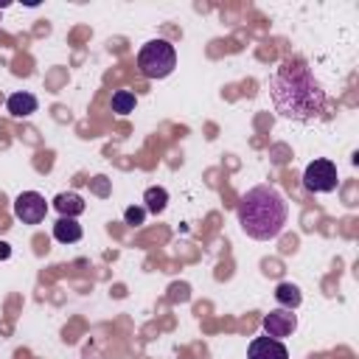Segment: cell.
I'll list each match as a JSON object with an SVG mask.
<instances>
[{"instance_id":"obj_1","label":"cell","mask_w":359,"mask_h":359,"mask_svg":"<svg viewBox=\"0 0 359 359\" xmlns=\"http://www.w3.org/2000/svg\"><path fill=\"white\" fill-rule=\"evenodd\" d=\"M269 98L280 118L311 123L325 112V90L303 59H283L269 76Z\"/></svg>"},{"instance_id":"obj_2","label":"cell","mask_w":359,"mask_h":359,"mask_svg":"<svg viewBox=\"0 0 359 359\" xmlns=\"http://www.w3.org/2000/svg\"><path fill=\"white\" fill-rule=\"evenodd\" d=\"M236 219H238V227L250 238L269 241V238L280 236V230L286 227L289 205H286V199L278 188L255 185L241 196V202L236 208Z\"/></svg>"},{"instance_id":"obj_3","label":"cell","mask_w":359,"mask_h":359,"mask_svg":"<svg viewBox=\"0 0 359 359\" xmlns=\"http://www.w3.org/2000/svg\"><path fill=\"white\" fill-rule=\"evenodd\" d=\"M177 67V50L168 39H149L137 53V70L146 79H165Z\"/></svg>"},{"instance_id":"obj_4","label":"cell","mask_w":359,"mask_h":359,"mask_svg":"<svg viewBox=\"0 0 359 359\" xmlns=\"http://www.w3.org/2000/svg\"><path fill=\"white\" fill-rule=\"evenodd\" d=\"M337 182H339V177H337V165L331 160H314L303 171V185L311 194H328L337 188Z\"/></svg>"},{"instance_id":"obj_5","label":"cell","mask_w":359,"mask_h":359,"mask_svg":"<svg viewBox=\"0 0 359 359\" xmlns=\"http://www.w3.org/2000/svg\"><path fill=\"white\" fill-rule=\"evenodd\" d=\"M48 213V202L42 194L36 191H22L17 199H14V216L22 222V224H39Z\"/></svg>"},{"instance_id":"obj_6","label":"cell","mask_w":359,"mask_h":359,"mask_svg":"<svg viewBox=\"0 0 359 359\" xmlns=\"http://www.w3.org/2000/svg\"><path fill=\"white\" fill-rule=\"evenodd\" d=\"M261 325H264V334H266V337L283 339V337H292V334H294V328H297V314L289 311V309H275V311H269V314L261 320Z\"/></svg>"},{"instance_id":"obj_7","label":"cell","mask_w":359,"mask_h":359,"mask_svg":"<svg viewBox=\"0 0 359 359\" xmlns=\"http://www.w3.org/2000/svg\"><path fill=\"white\" fill-rule=\"evenodd\" d=\"M247 359H289V351L280 339L272 337H255L247 348Z\"/></svg>"},{"instance_id":"obj_8","label":"cell","mask_w":359,"mask_h":359,"mask_svg":"<svg viewBox=\"0 0 359 359\" xmlns=\"http://www.w3.org/2000/svg\"><path fill=\"white\" fill-rule=\"evenodd\" d=\"M36 107H39V101H36L34 93H11V95L6 98V109H8V115H14V118H28V115L36 112Z\"/></svg>"},{"instance_id":"obj_9","label":"cell","mask_w":359,"mask_h":359,"mask_svg":"<svg viewBox=\"0 0 359 359\" xmlns=\"http://www.w3.org/2000/svg\"><path fill=\"white\" fill-rule=\"evenodd\" d=\"M53 208L59 210V216H67V219H76L79 213H84V199L79 196V194H73V191H65V194H59L56 199H53Z\"/></svg>"},{"instance_id":"obj_10","label":"cell","mask_w":359,"mask_h":359,"mask_svg":"<svg viewBox=\"0 0 359 359\" xmlns=\"http://www.w3.org/2000/svg\"><path fill=\"white\" fill-rule=\"evenodd\" d=\"M53 238L62 241V244H76L81 238V224L76 219H67V216H59V222L53 224Z\"/></svg>"},{"instance_id":"obj_11","label":"cell","mask_w":359,"mask_h":359,"mask_svg":"<svg viewBox=\"0 0 359 359\" xmlns=\"http://www.w3.org/2000/svg\"><path fill=\"white\" fill-rule=\"evenodd\" d=\"M275 300L280 303V309L294 311V309L303 303V294H300V289H297L294 283H278V289H275Z\"/></svg>"},{"instance_id":"obj_12","label":"cell","mask_w":359,"mask_h":359,"mask_svg":"<svg viewBox=\"0 0 359 359\" xmlns=\"http://www.w3.org/2000/svg\"><path fill=\"white\" fill-rule=\"evenodd\" d=\"M143 208L149 210V213H163L165 210V205H168V191L165 188H160V185H151V188H146V194H143Z\"/></svg>"},{"instance_id":"obj_13","label":"cell","mask_w":359,"mask_h":359,"mask_svg":"<svg viewBox=\"0 0 359 359\" xmlns=\"http://www.w3.org/2000/svg\"><path fill=\"white\" fill-rule=\"evenodd\" d=\"M135 104H137V98H135V93H129V90H118V93L112 95V112H118V115L135 112Z\"/></svg>"},{"instance_id":"obj_14","label":"cell","mask_w":359,"mask_h":359,"mask_svg":"<svg viewBox=\"0 0 359 359\" xmlns=\"http://www.w3.org/2000/svg\"><path fill=\"white\" fill-rule=\"evenodd\" d=\"M123 219H126V224L137 227V224H143V219H146V208H126Z\"/></svg>"},{"instance_id":"obj_15","label":"cell","mask_w":359,"mask_h":359,"mask_svg":"<svg viewBox=\"0 0 359 359\" xmlns=\"http://www.w3.org/2000/svg\"><path fill=\"white\" fill-rule=\"evenodd\" d=\"M95 185H98V194L104 196V194H107V185H104V177H95Z\"/></svg>"},{"instance_id":"obj_16","label":"cell","mask_w":359,"mask_h":359,"mask_svg":"<svg viewBox=\"0 0 359 359\" xmlns=\"http://www.w3.org/2000/svg\"><path fill=\"white\" fill-rule=\"evenodd\" d=\"M11 255V250H8V244L6 241H0V258H8Z\"/></svg>"}]
</instances>
